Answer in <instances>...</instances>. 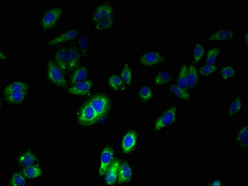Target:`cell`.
Masks as SVG:
<instances>
[{"label":"cell","instance_id":"cell-25","mask_svg":"<svg viewBox=\"0 0 248 186\" xmlns=\"http://www.w3.org/2000/svg\"><path fill=\"white\" fill-rule=\"evenodd\" d=\"M188 62L182 61L177 63L175 71V78L174 83L182 88L189 89L188 87Z\"/></svg>","mask_w":248,"mask_h":186},{"label":"cell","instance_id":"cell-28","mask_svg":"<svg viewBox=\"0 0 248 186\" xmlns=\"http://www.w3.org/2000/svg\"><path fill=\"white\" fill-rule=\"evenodd\" d=\"M121 159L117 157L113 162L111 166L107 170L104 175V181L108 186H114L117 182L118 170L120 165Z\"/></svg>","mask_w":248,"mask_h":186},{"label":"cell","instance_id":"cell-3","mask_svg":"<svg viewBox=\"0 0 248 186\" xmlns=\"http://www.w3.org/2000/svg\"><path fill=\"white\" fill-rule=\"evenodd\" d=\"M67 6L63 3H52L44 6L37 19L39 34L48 36L53 33L65 20Z\"/></svg>","mask_w":248,"mask_h":186},{"label":"cell","instance_id":"cell-13","mask_svg":"<svg viewBox=\"0 0 248 186\" xmlns=\"http://www.w3.org/2000/svg\"><path fill=\"white\" fill-rule=\"evenodd\" d=\"M248 120H244L232 130V145L238 152H248Z\"/></svg>","mask_w":248,"mask_h":186},{"label":"cell","instance_id":"cell-11","mask_svg":"<svg viewBox=\"0 0 248 186\" xmlns=\"http://www.w3.org/2000/svg\"><path fill=\"white\" fill-rule=\"evenodd\" d=\"M46 76L48 81L55 86L61 88H67L69 86L64 72L52 59H49L46 63Z\"/></svg>","mask_w":248,"mask_h":186},{"label":"cell","instance_id":"cell-37","mask_svg":"<svg viewBox=\"0 0 248 186\" xmlns=\"http://www.w3.org/2000/svg\"><path fill=\"white\" fill-rule=\"evenodd\" d=\"M25 176L23 173L16 172L13 174L11 178L10 184L12 186H23L26 185Z\"/></svg>","mask_w":248,"mask_h":186},{"label":"cell","instance_id":"cell-1","mask_svg":"<svg viewBox=\"0 0 248 186\" xmlns=\"http://www.w3.org/2000/svg\"><path fill=\"white\" fill-rule=\"evenodd\" d=\"M115 104L109 94H95L79 107L76 112V119L82 128L107 124L111 118Z\"/></svg>","mask_w":248,"mask_h":186},{"label":"cell","instance_id":"cell-19","mask_svg":"<svg viewBox=\"0 0 248 186\" xmlns=\"http://www.w3.org/2000/svg\"><path fill=\"white\" fill-rule=\"evenodd\" d=\"M118 73L128 89L135 85L137 82V73L135 66L130 61H124L119 67Z\"/></svg>","mask_w":248,"mask_h":186},{"label":"cell","instance_id":"cell-12","mask_svg":"<svg viewBox=\"0 0 248 186\" xmlns=\"http://www.w3.org/2000/svg\"><path fill=\"white\" fill-rule=\"evenodd\" d=\"M134 96L141 107L153 104L156 100V89L150 83L138 85L134 91Z\"/></svg>","mask_w":248,"mask_h":186},{"label":"cell","instance_id":"cell-8","mask_svg":"<svg viewBox=\"0 0 248 186\" xmlns=\"http://www.w3.org/2000/svg\"><path fill=\"white\" fill-rule=\"evenodd\" d=\"M118 4L113 0H100L94 3L90 12V25L103 19L119 16Z\"/></svg>","mask_w":248,"mask_h":186},{"label":"cell","instance_id":"cell-22","mask_svg":"<svg viewBox=\"0 0 248 186\" xmlns=\"http://www.w3.org/2000/svg\"><path fill=\"white\" fill-rule=\"evenodd\" d=\"M107 86L109 91L114 93H123L128 89L118 72H110L107 78Z\"/></svg>","mask_w":248,"mask_h":186},{"label":"cell","instance_id":"cell-23","mask_svg":"<svg viewBox=\"0 0 248 186\" xmlns=\"http://www.w3.org/2000/svg\"><path fill=\"white\" fill-rule=\"evenodd\" d=\"M224 49L221 45H208L203 63L207 65H218L224 56Z\"/></svg>","mask_w":248,"mask_h":186},{"label":"cell","instance_id":"cell-17","mask_svg":"<svg viewBox=\"0 0 248 186\" xmlns=\"http://www.w3.org/2000/svg\"><path fill=\"white\" fill-rule=\"evenodd\" d=\"M131 163L132 162L128 159H121L116 185H128L135 180V166Z\"/></svg>","mask_w":248,"mask_h":186},{"label":"cell","instance_id":"cell-33","mask_svg":"<svg viewBox=\"0 0 248 186\" xmlns=\"http://www.w3.org/2000/svg\"><path fill=\"white\" fill-rule=\"evenodd\" d=\"M28 91H22L3 96L4 100L11 104H21L27 97Z\"/></svg>","mask_w":248,"mask_h":186},{"label":"cell","instance_id":"cell-36","mask_svg":"<svg viewBox=\"0 0 248 186\" xmlns=\"http://www.w3.org/2000/svg\"><path fill=\"white\" fill-rule=\"evenodd\" d=\"M204 185L205 186H225L226 180L222 174L214 175L206 179Z\"/></svg>","mask_w":248,"mask_h":186},{"label":"cell","instance_id":"cell-27","mask_svg":"<svg viewBox=\"0 0 248 186\" xmlns=\"http://www.w3.org/2000/svg\"><path fill=\"white\" fill-rule=\"evenodd\" d=\"M219 65L202 63L198 66V72L202 80L211 81L218 76Z\"/></svg>","mask_w":248,"mask_h":186},{"label":"cell","instance_id":"cell-10","mask_svg":"<svg viewBox=\"0 0 248 186\" xmlns=\"http://www.w3.org/2000/svg\"><path fill=\"white\" fill-rule=\"evenodd\" d=\"M175 78L174 70L162 67L155 70L149 78V83L156 89H165L171 83L174 82Z\"/></svg>","mask_w":248,"mask_h":186},{"label":"cell","instance_id":"cell-30","mask_svg":"<svg viewBox=\"0 0 248 186\" xmlns=\"http://www.w3.org/2000/svg\"><path fill=\"white\" fill-rule=\"evenodd\" d=\"M76 43L80 50L81 58H88L89 55L90 47H91V39L86 32H83L76 39Z\"/></svg>","mask_w":248,"mask_h":186},{"label":"cell","instance_id":"cell-34","mask_svg":"<svg viewBox=\"0 0 248 186\" xmlns=\"http://www.w3.org/2000/svg\"><path fill=\"white\" fill-rule=\"evenodd\" d=\"M37 159V157L36 155L31 151L28 150L22 153L19 157L17 162L19 165L23 166V167H27V166L34 165Z\"/></svg>","mask_w":248,"mask_h":186},{"label":"cell","instance_id":"cell-32","mask_svg":"<svg viewBox=\"0 0 248 186\" xmlns=\"http://www.w3.org/2000/svg\"><path fill=\"white\" fill-rule=\"evenodd\" d=\"M30 89V85L21 81H15L6 85L3 89V96L16 93L22 91H28Z\"/></svg>","mask_w":248,"mask_h":186},{"label":"cell","instance_id":"cell-29","mask_svg":"<svg viewBox=\"0 0 248 186\" xmlns=\"http://www.w3.org/2000/svg\"><path fill=\"white\" fill-rule=\"evenodd\" d=\"M54 60L64 73H67L68 46H61L56 50Z\"/></svg>","mask_w":248,"mask_h":186},{"label":"cell","instance_id":"cell-24","mask_svg":"<svg viewBox=\"0 0 248 186\" xmlns=\"http://www.w3.org/2000/svg\"><path fill=\"white\" fill-rule=\"evenodd\" d=\"M202 79L198 72V67L188 63V87L190 91L195 93L201 90Z\"/></svg>","mask_w":248,"mask_h":186},{"label":"cell","instance_id":"cell-15","mask_svg":"<svg viewBox=\"0 0 248 186\" xmlns=\"http://www.w3.org/2000/svg\"><path fill=\"white\" fill-rule=\"evenodd\" d=\"M240 74V67L235 62H226L219 65L218 76L222 84L239 80Z\"/></svg>","mask_w":248,"mask_h":186},{"label":"cell","instance_id":"cell-14","mask_svg":"<svg viewBox=\"0 0 248 186\" xmlns=\"http://www.w3.org/2000/svg\"><path fill=\"white\" fill-rule=\"evenodd\" d=\"M166 93L170 97L180 104H190L196 99L197 93L190 89L182 88L178 86L176 83H171L165 88Z\"/></svg>","mask_w":248,"mask_h":186},{"label":"cell","instance_id":"cell-18","mask_svg":"<svg viewBox=\"0 0 248 186\" xmlns=\"http://www.w3.org/2000/svg\"><path fill=\"white\" fill-rule=\"evenodd\" d=\"M116 153V149L113 145H107L103 148L102 152H101L100 165L98 172L100 177L103 178L108 168L117 158Z\"/></svg>","mask_w":248,"mask_h":186},{"label":"cell","instance_id":"cell-21","mask_svg":"<svg viewBox=\"0 0 248 186\" xmlns=\"http://www.w3.org/2000/svg\"><path fill=\"white\" fill-rule=\"evenodd\" d=\"M94 86V82L91 79L77 83L67 87L68 95L74 96H87L90 95Z\"/></svg>","mask_w":248,"mask_h":186},{"label":"cell","instance_id":"cell-20","mask_svg":"<svg viewBox=\"0 0 248 186\" xmlns=\"http://www.w3.org/2000/svg\"><path fill=\"white\" fill-rule=\"evenodd\" d=\"M119 16L103 19L94 25H90L92 32L96 34H108L119 25Z\"/></svg>","mask_w":248,"mask_h":186},{"label":"cell","instance_id":"cell-26","mask_svg":"<svg viewBox=\"0 0 248 186\" xmlns=\"http://www.w3.org/2000/svg\"><path fill=\"white\" fill-rule=\"evenodd\" d=\"M81 55L77 43L68 46L67 73H72L78 67Z\"/></svg>","mask_w":248,"mask_h":186},{"label":"cell","instance_id":"cell-35","mask_svg":"<svg viewBox=\"0 0 248 186\" xmlns=\"http://www.w3.org/2000/svg\"><path fill=\"white\" fill-rule=\"evenodd\" d=\"M22 173L28 179H36L41 176L43 172L39 166L32 165L25 167Z\"/></svg>","mask_w":248,"mask_h":186},{"label":"cell","instance_id":"cell-5","mask_svg":"<svg viewBox=\"0 0 248 186\" xmlns=\"http://www.w3.org/2000/svg\"><path fill=\"white\" fill-rule=\"evenodd\" d=\"M240 36V30L236 26H215L204 38L208 45H227L236 41Z\"/></svg>","mask_w":248,"mask_h":186},{"label":"cell","instance_id":"cell-6","mask_svg":"<svg viewBox=\"0 0 248 186\" xmlns=\"http://www.w3.org/2000/svg\"><path fill=\"white\" fill-rule=\"evenodd\" d=\"M121 152L125 156L135 154L140 149L141 139L140 127L129 126L121 133L119 138Z\"/></svg>","mask_w":248,"mask_h":186},{"label":"cell","instance_id":"cell-4","mask_svg":"<svg viewBox=\"0 0 248 186\" xmlns=\"http://www.w3.org/2000/svg\"><path fill=\"white\" fill-rule=\"evenodd\" d=\"M138 67L141 69H157L167 67L170 62V54L166 50L151 47L140 50L135 56Z\"/></svg>","mask_w":248,"mask_h":186},{"label":"cell","instance_id":"cell-9","mask_svg":"<svg viewBox=\"0 0 248 186\" xmlns=\"http://www.w3.org/2000/svg\"><path fill=\"white\" fill-rule=\"evenodd\" d=\"M83 32V29L80 26H68L52 35L46 41L45 47L53 48L62 45L64 43H71L72 41L76 40Z\"/></svg>","mask_w":248,"mask_h":186},{"label":"cell","instance_id":"cell-16","mask_svg":"<svg viewBox=\"0 0 248 186\" xmlns=\"http://www.w3.org/2000/svg\"><path fill=\"white\" fill-rule=\"evenodd\" d=\"M208 45L203 40L194 39L189 48V62L191 64L198 67L202 64L205 60Z\"/></svg>","mask_w":248,"mask_h":186},{"label":"cell","instance_id":"cell-7","mask_svg":"<svg viewBox=\"0 0 248 186\" xmlns=\"http://www.w3.org/2000/svg\"><path fill=\"white\" fill-rule=\"evenodd\" d=\"M247 103V96L245 92H235L225 102L224 106L223 117L227 121H232L238 119L244 114L246 104Z\"/></svg>","mask_w":248,"mask_h":186},{"label":"cell","instance_id":"cell-31","mask_svg":"<svg viewBox=\"0 0 248 186\" xmlns=\"http://www.w3.org/2000/svg\"><path fill=\"white\" fill-rule=\"evenodd\" d=\"M89 69L85 66H80L77 68L72 72L71 79H70L69 85H76L83 82V81L87 80L89 76Z\"/></svg>","mask_w":248,"mask_h":186},{"label":"cell","instance_id":"cell-38","mask_svg":"<svg viewBox=\"0 0 248 186\" xmlns=\"http://www.w3.org/2000/svg\"><path fill=\"white\" fill-rule=\"evenodd\" d=\"M241 47L244 50L246 54L248 52V29L247 28H244L240 32Z\"/></svg>","mask_w":248,"mask_h":186},{"label":"cell","instance_id":"cell-2","mask_svg":"<svg viewBox=\"0 0 248 186\" xmlns=\"http://www.w3.org/2000/svg\"><path fill=\"white\" fill-rule=\"evenodd\" d=\"M181 122V104L175 100L166 102L149 119V132L159 136L177 128Z\"/></svg>","mask_w":248,"mask_h":186}]
</instances>
